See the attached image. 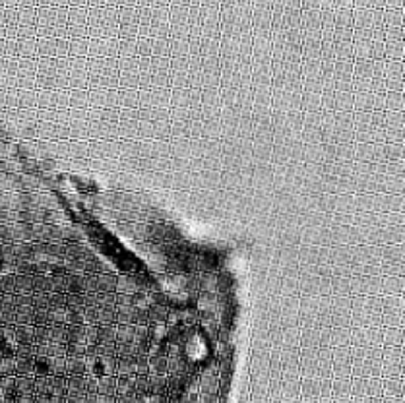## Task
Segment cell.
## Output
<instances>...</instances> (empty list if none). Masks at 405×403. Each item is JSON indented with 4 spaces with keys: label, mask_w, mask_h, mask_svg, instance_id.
<instances>
[{
    "label": "cell",
    "mask_w": 405,
    "mask_h": 403,
    "mask_svg": "<svg viewBox=\"0 0 405 403\" xmlns=\"http://www.w3.org/2000/svg\"><path fill=\"white\" fill-rule=\"evenodd\" d=\"M66 357H86L84 343H66Z\"/></svg>",
    "instance_id": "cell-13"
},
{
    "label": "cell",
    "mask_w": 405,
    "mask_h": 403,
    "mask_svg": "<svg viewBox=\"0 0 405 403\" xmlns=\"http://www.w3.org/2000/svg\"><path fill=\"white\" fill-rule=\"evenodd\" d=\"M134 330H136V326H132V324H118L116 326V343H132L134 341Z\"/></svg>",
    "instance_id": "cell-7"
},
{
    "label": "cell",
    "mask_w": 405,
    "mask_h": 403,
    "mask_svg": "<svg viewBox=\"0 0 405 403\" xmlns=\"http://www.w3.org/2000/svg\"><path fill=\"white\" fill-rule=\"evenodd\" d=\"M141 289L140 281L132 279V277H120L118 283H116V293L118 295H134Z\"/></svg>",
    "instance_id": "cell-3"
},
{
    "label": "cell",
    "mask_w": 405,
    "mask_h": 403,
    "mask_svg": "<svg viewBox=\"0 0 405 403\" xmlns=\"http://www.w3.org/2000/svg\"><path fill=\"white\" fill-rule=\"evenodd\" d=\"M116 341V324H99V332H97V343L101 345H109V343Z\"/></svg>",
    "instance_id": "cell-4"
},
{
    "label": "cell",
    "mask_w": 405,
    "mask_h": 403,
    "mask_svg": "<svg viewBox=\"0 0 405 403\" xmlns=\"http://www.w3.org/2000/svg\"><path fill=\"white\" fill-rule=\"evenodd\" d=\"M97 392H99L101 395H111V397H115L116 395V376H101L99 378Z\"/></svg>",
    "instance_id": "cell-6"
},
{
    "label": "cell",
    "mask_w": 405,
    "mask_h": 403,
    "mask_svg": "<svg viewBox=\"0 0 405 403\" xmlns=\"http://www.w3.org/2000/svg\"><path fill=\"white\" fill-rule=\"evenodd\" d=\"M99 324H116V307H103L99 312Z\"/></svg>",
    "instance_id": "cell-12"
},
{
    "label": "cell",
    "mask_w": 405,
    "mask_h": 403,
    "mask_svg": "<svg viewBox=\"0 0 405 403\" xmlns=\"http://www.w3.org/2000/svg\"><path fill=\"white\" fill-rule=\"evenodd\" d=\"M116 279L111 273H101L99 275V293H116Z\"/></svg>",
    "instance_id": "cell-8"
},
{
    "label": "cell",
    "mask_w": 405,
    "mask_h": 403,
    "mask_svg": "<svg viewBox=\"0 0 405 403\" xmlns=\"http://www.w3.org/2000/svg\"><path fill=\"white\" fill-rule=\"evenodd\" d=\"M66 376H86V357H66Z\"/></svg>",
    "instance_id": "cell-1"
},
{
    "label": "cell",
    "mask_w": 405,
    "mask_h": 403,
    "mask_svg": "<svg viewBox=\"0 0 405 403\" xmlns=\"http://www.w3.org/2000/svg\"><path fill=\"white\" fill-rule=\"evenodd\" d=\"M150 362V374H159V376H163L165 372H167V362L169 360L165 357H151L148 359Z\"/></svg>",
    "instance_id": "cell-11"
},
{
    "label": "cell",
    "mask_w": 405,
    "mask_h": 403,
    "mask_svg": "<svg viewBox=\"0 0 405 403\" xmlns=\"http://www.w3.org/2000/svg\"><path fill=\"white\" fill-rule=\"evenodd\" d=\"M88 293V281L86 275H68V295H84Z\"/></svg>",
    "instance_id": "cell-2"
},
{
    "label": "cell",
    "mask_w": 405,
    "mask_h": 403,
    "mask_svg": "<svg viewBox=\"0 0 405 403\" xmlns=\"http://www.w3.org/2000/svg\"><path fill=\"white\" fill-rule=\"evenodd\" d=\"M99 312H101V308L97 307H89L86 308V312H84V322L86 324H99Z\"/></svg>",
    "instance_id": "cell-14"
},
{
    "label": "cell",
    "mask_w": 405,
    "mask_h": 403,
    "mask_svg": "<svg viewBox=\"0 0 405 403\" xmlns=\"http://www.w3.org/2000/svg\"><path fill=\"white\" fill-rule=\"evenodd\" d=\"M16 291L19 295H31L33 293V275H18L16 277Z\"/></svg>",
    "instance_id": "cell-10"
},
{
    "label": "cell",
    "mask_w": 405,
    "mask_h": 403,
    "mask_svg": "<svg viewBox=\"0 0 405 403\" xmlns=\"http://www.w3.org/2000/svg\"><path fill=\"white\" fill-rule=\"evenodd\" d=\"M68 328V341L66 343H84L86 345V324L66 326Z\"/></svg>",
    "instance_id": "cell-9"
},
{
    "label": "cell",
    "mask_w": 405,
    "mask_h": 403,
    "mask_svg": "<svg viewBox=\"0 0 405 403\" xmlns=\"http://www.w3.org/2000/svg\"><path fill=\"white\" fill-rule=\"evenodd\" d=\"M167 314H169V310L165 305H151V307L148 308V322L163 324V322H167Z\"/></svg>",
    "instance_id": "cell-5"
}]
</instances>
